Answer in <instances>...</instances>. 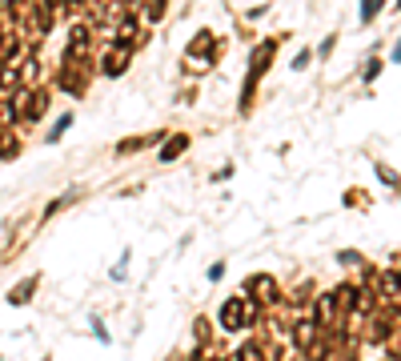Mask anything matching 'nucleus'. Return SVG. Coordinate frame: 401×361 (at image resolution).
I'll list each match as a JSON object with an SVG mask.
<instances>
[{
  "label": "nucleus",
  "instance_id": "obj_1",
  "mask_svg": "<svg viewBox=\"0 0 401 361\" xmlns=\"http://www.w3.org/2000/svg\"><path fill=\"white\" fill-rule=\"evenodd\" d=\"M245 297L257 301L261 309H277V305H281V285H277L273 273H253V277L245 281Z\"/></svg>",
  "mask_w": 401,
  "mask_h": 361
},
{
  "label": "nucleus",
  "instance_id": "obj_2",
  "mask_svg": "<svg viewBox=\"0 0 401 361\" xmlns=\"http://www.w3.org/2000/svg\"><path fill=\"white\" fill-rule=\"evenodd\" d=\"M129 69H133V48L129 45H109L96 56V72H100L105 80H117V76H124Z\"/></svg>",
  "mask_w": 401,
  "mask_h": 361
},
{
  "label": "nucleus",
  "instance_id": "obj_3",
  "mask_svg": "<svg viewBox=\"0 0 401 361\" xmlns=\"http://www.w3.org/2000/svg\"><path fill=\"white\" fill-rule=\"evenodd\" d=\"M165 137H169L165 129H153V133H141V137H120L113 153H117V157H137L141 149H161Z\"/></svg>",
  "mask_w": 401,
  "mask_h": 361
},
{
  "label": "nucleus",
  "instance_id": "obj_4",
  "mask_svg": "<svg viewBox=\"0 0 401 361\" xmlns=\"http://www.w3.org/2000/svg\"><path fill=\"white\" fill-rule=\"evenodd\" d=\"M277 45H281L277 36H265L261 45H253V52H249V76H257V80H261V76L269 72L273 56H277Z\"/></svg>",
  "mask_w": 401,
  "mask_h": 361
},
{
  "label": "nucleus",
  "instance_id": "obj_5",
  "mask_svg": "<svg viewBox=\"0 0 401 361\" xmlns=\"http://www.w3.org/2000/svg\"><path fill=\"white\" fill-rule=\"evenodd\" d=\"M189 144H193V133H169L165 141H161V149H157V161H161V165H173V161H181Z\"/></svg>",
  "mask_w": 401,
  "mask_h": 361
},
{
  "label": "nucleus",
  "instance_id": "obj_6",
  "mask_svg": "<svg viewBox=\"0 0 401 361\" xmlns=\"http://www.w3.org/2000/svg\"><path fill=\"white\" fill-rule=\"evenodd\" d=\"M36 289H41V277L32 273V277H24V281H17V285L4 293V301L12 305V309H21V305H28L32 297H36Z\"/></svg>",
  "mask_w": 401,
  "mask_h": 361
},
{
  "label": "nucleus",
  "instance_id": "obj_7",
  "mask_svg": "<svg viewBox=\"0 0 401 361\" xmlns=\"http://www.w3.org/2000/svg\"><path fill=\"white\" fill-rule=\"evenodd\" d=\"M217 41H221V36H217L213 28H197L185 52H193V56H213V48H217ZM213 61H217V56H213ZM217 65H221V61H217Z\"/></svg>",
  "mask_w": 401,
  "mask_h": 361
},
{
  "label": "nucleus",
  "instance_id": "obj_8",
  "mask_svg": "<svg viewBox=\"0 0 401 361\" xmlns=\"http://www.w3.org/2000/svg\"><path fill=\"white\" fill-rule=\"evenodd\" d=\"M41 56L36 52H24V61L17 65V76H21V85H28V89H36L41 85Z\"/></svg>",
  "mask_w": 401,
  "mask_h": 361
},
{
  "label": "nucleus",
  "instance_id": "obj_9",
  "mask_svg": "<svg viewBox=\"0 0 401 361\" xmlns=\"http://www.w3.org/2000/svg\"><path fill=\"white\" fill-rule=\"evenodd\" d=\"M48 100H52V93H48L45 85H36V89H32V109H28V120H24V129H28V124H41V120H45Z\"/></svg>",
  "mask_w": 401,
  "mask_h": 361
},
{
  "label": "nucleus",
  "instance_id": "obj_10",
  "mask_svg": "<svg viewBox=\"0 0 401 361\" xmlns=\"http://www.w3.org/2000/svg\"><path fill=\"white\" fill-rule=\"evenodd\" d=\"M257 76H249V72H245V80H241V100H237V109H241V117H245V113H249V109H253V96H257Z\"/></svg>",
  "mask_w": 401,
  "mask_h": 361
},
{
  "label": "nucleus",
  "instance_id": "obj_11",
  "mask_svg": "<svg viewBox=\"0 0 401 361\" xmlns=\"http://www.w3.org/2000/svg\"><path fill=\"white\" fill-rule=\"evenodd\" d=\"M193 345L213 349V321L209 317H193Z\"/></svg>",
  "mask_w": 401,
  "mask_h": 361
},
{
  "label": "nucleus",
  "instance_id": "obj_12",
  "mask_svg": "<svg viewBox=\"0 0 401 361\" xmlns=\"http://www.w3.org/2000/svg\"><path fill=\"white\" fill-rule=\"evenodd\" d=\"M181 69H185V72H193V76H201V72L217 69V61H213V56H193V52H185V61H181Z\"/></svg>",
  "mask_w": 401,
  "mask_h": 361
},
{
  "label": "nucleus",
  "instance_id": "obj_13",
  "mask_svg": "<svg viewBox=\"0 0 401 361\" xmlns=\"http://www.w3.org/2000/svg\"><path fill=\"white\" fill-rule=\"evenodd\" d=\"M72 120H76L72 113H65V117H56V124H52V129L45 133V141H48V144H56V141H61V137H65V133L72 129Z\"/></svg>",
  "mask_w": 401,
  "mask_h": 361
},
{
  "label": "nucleus",
  "instance_id": "obj_14",
  "mask_svg": "<svg viewBox=\"0 0 401 361\" xmlns=\"http://www.w3.org/2000/svg\"><path fill=\"white\" fill-rule=\"evenodd\" d=\"M385 8V0H361V24H369Z\"/></svg>",
  "mask_w": 401,
  "mask_h": 361
},
{
  "label": "nucleus",
  "instance_id": "obj_15",
  "mask_svg": "<svg viewBox=\"0 0 401 361\" xmlns=\"http://www.w3.org/2000/svg\"><path fill=\"white\" fill-rule=\"evenodd\" d=\"M378 177H381V181H385V185H393V189H398V185H401V181H398V173H393V168H389V165H378Z\"/></svg>",
  "mask_w": 401,
  "mask_h": 361
},
{
  "label": "nucleus",
  "instance_id": "obj_16",
  "mask_svg": "<svg viewBox=\"0 0 401 361\" xmlns=\"http://www.w3.org/2000/svg\"><path fill=\"white\" fill-rule=\"evenodd\" d=\"M381 72V56H373V61H369V65H365V72H361V76H365V80H373V76H378Z\"/></svg>",
  "mask_w": 401,
  "mask_h": 361
},
{
  "label": "nucleus",
  "instance_id": "obj_17",
  "mask_svg": "<svg viewBox=\"0 0 401 361\" xmlns=\"http://www.w3.org/2000/svg\"><path fill=\"white\" fill-rule=\"evenodd\" d=\"M309 61H313V52H297V56H293V69H297V72L309 69Z\"/></svg>",
  "mask_w": 401,
  "mask_h": 361
},
{
  "label": "nucleus",
  "instance_id": "obj_18",
  "mask_svg": "<svg viewBox=\"0 0 401 361\" xmlns=\"http://www.w3.org/2000/svg\"><path fill=\"white\" fill-rule=\"evenodd\" d=\"M225 277V261H213L209 265V281H221Z\"/></svg>",
  "mask_w": 401,
  "mask_h": 361
},
{
  "label": "nucleus",
  "instance_id": "obj_19",
  "mask_svg": "<svg viewBox=\"0 0 401 361\" xmlns=\"http://www.w3.org/2000/svg\"><path fill=\"white\" fill-rule=\"evenodd\" d=\"M333 45H337V36H325V41H321V48H317V56H329Z\"/></svg>",
  "mask_w": 401,
  "mask_h": 361
},
{
  "label": "nucleus",
  "instance_id": "obj_20",
  "mask_svg": "<svg viewBox=\"0 0 401 361\" xmlns=\"http://www.w3.org/2000/svg\"><path fill=\"white\" fill-rule=\"evenodd\" d=\"M229 177H233V165H225V168H217V173H213V181H229Z\"/></svg>",
  "mask_w": 401,
  "mask_h": 361
},
{
  "label": "nucleus",
  "instance_id": "obj_21",
  "mask_svg": "<svg viewBox=\"0 0 401 361\" xmlns=\"http://www.w3.org/2000/svg\"><path fill=\"white\" fill-rule=\"evenodd\" d=\"M17 4H21V0H0V17H8V12H12Z\"/></svg>",
  "mask_w": 401,
  "mask_h": 361
},
{
  "label": "nucleus",
  "instance_id": "obj_22",
  "mask_svg": "<svg viewBox=\"0 0 401 361\" xmlns=\"http://www.w3.org/2000/svg\"><path fill=\"white\" fill-rule=\"evenodd\" d=\"M389 56H393V61H401V41L393 45V52H389Z\"/></svg>",
  "mask_w": 401,
  "mask_h": 361
},
{
  "label": "nucleus",
  "instance_id": "obj_23",
  "mask_svg": "<svg viewBox=\"0 0 401 361\" xmlns=\"http://www.w3.org/2000/svg\"><path fill=\"white\" fill-rule=\"evenodd\" d=\"M45 361H52V358H45Z\"/></svg>",
  "mask_w": 401,
  "mask_h": 361
}]
</instances>
